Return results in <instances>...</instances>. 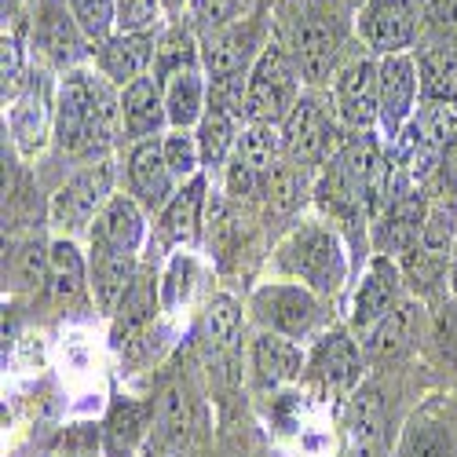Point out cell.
Listing matches in <instances>:
<instances>
[{"label":"cell","instance_id":"cell-5","mask_svg":"<svg viewBox=\"0 0 457 457\" xmlns=\"http://www.w3.org/2000/svg\"><path fill=\"white\" fill-rule=\"evenodd\" d=\"M300 70L296 59L289 55L286 41L275 33L268 48L260 52V59L249 70V81H245V121L256 125H278L293 113V106L300 103Z\"/></svg>","mask_w":457,"mask_h":457},{"label":"cell","instance_id":"cell-21","mask_svg":"<svg viewBox=\"0 0 457 457\" xmlns=\"http://www.w3.org/2000/svg\"><path fill=\"white\" fill-rule=\"evenodd\" d=\"M158 37L162 33H113L106 45L92 48V59L113 88H129L132 81L146 78L150 66H154Z\"/></svg>","mask_w":457,"mask_h":457},{"label":"cell","instance_id":"cell-39","mask_svg":"<svg viewBox=\"0 0 457 457\" xmlns=\"http://www.w3.org/2000/svg\"><path fill=\"white\" fill-rule=\"evenodd\" d=\"M162 150H165V162L172 169V176L179 183L202 176V150H198V136L195 132H183V129H169L162 136Z\"/></svg>","mask_w":457,"mask_h":457},{"label":"cell","instance_id":"cell-41","mask_svg":"<svg viewBox=\"0 0 457 457\" xmlns=\"http://www.w3.org/2000/svg\"><path fill=\"white\" fill-rule=\"evenodd\" d=\"M432 340L446 362H457V296H443L432 315Z\"/></svg>","mask_w":457,"mask_h":457},{"label":"cell","instance_id":"cell-40","mask_svg":"<svg viewBox=\"0 0 457 457\" xmlns=\"http://www.w3.org/2000/svg\"><path fill=\"white\" fill-rule=\"evenodd\" d=\"M162 0H118V33H162Z\"/></svg>","mask_w":457,"mask_h":457},{"label":"cell","instance_id":"cell-12","mask_svg":"<svg viewBox=\"0 0 457 457\" xmlns=\"http://www.w3.org/2000/svg\"><path fill=\"white\" fill-rule=\"evenodd\" d=\"M162 312V282L158 271L143 263V271L136 275V282L129 286V293L121 296L118 312H113V348H118L125 359H139L150 352V333H154Z\"/></svg>","mask_w":457,"mask_h":457},{"label":"cell","instance_id":"cell-28","mask_svg":"<svg viewBox=\"0 0 457 457\" xmlns=\"http://www.w3.org/2000/svg\"><path fill=\"white\" fill-rule=\"evenodd\" d=\"M195 136H198V150H202V165L205 169H223L227 162H231L235 146H238L242 113H235L231 106L209 99V110H205L202 125L195 129Z\"/></svg>","mask_w":457,"mask_h":457},{"label":"cell","instance_id":"cell-43","mask_svg":"<svg viewBox=\"0 0 457 457\" xmlns=\"http://www.w3.org/2000/svg\"><path fill=\"white\" fill-rule=\"evenodd\" d=\"M59 457H103V425H73V428H66Z\"/></svg>","mask_w":457,"mask_h":457},{"label":"cell","instance_id":"cell-20","mask_svg":"<svg viewBox=\"0 0 457 457\" xmlns=\"http://www.w3.org/2000/svg\"><path fill=\"white\" fill-rule=\"evenodd\" d=\"M205 205H209V176H195L179 183L176 198L158 212V223H154V235L150 242L158 238L162 249H190L198 245L202 238V216H205Z\"/></svg>","mask_w":457,"mask_h":457},{"label":"cell","instance_id":"cell-11","mask_svg":"<svg viewBox=\"0 0 457 457\" xmlns=\"http://www.w3.org/2000/svg\"><path fill=\"white\" fill-rule=\"evenodd\" d=\"M329 99L345 129H352L355 136L373 132L380 121V59L355 55L348 62H340Z\"/></svg>","mask_w":457,"mask_h":457},{"label":"cell","instance_id":"cell-33","mask_svg":"<svg viewBox=\"0 0 457 457\" xmlns=\"http://www.w3.org/2000/svg\"><path fill=\"white\" fill-rule=\"evenodd\" d=\"M242 333V308L235 296H212L205 308V348L212 352V362H235Z\"/></svg>","mask_w":457,"mask_h":457},{"label":"cell","instance_id":"cell-37","mask_svg":"<svg viewBox=\"0 0 457 457\" xmlns=\"http://www.w3.org/2000/svg\"><path fill=\"white\" fill-rule=\"evenodd\" d=\"M260 8V0H190L187 8V26L198 37H209L223 26H231Z\"/></svg>","mask_w":457,"mask_h":457},{"label":"cell","instance_id":"cell-24","mask_svg":"<svg viewBox=\"0 0 457 457\" xmlns=\"http://www.w3.org/2000/svg\"><path fill=\"white\" fill-rule=\"evenodd\" d=\"M88 242L121 249V253H139L146 242V209L132 195H113L99 212V220L92 223Z\"/></svg>","mask_w":457,"mask_h":457},{"label":"cell","instance_id":"cell-38","mask_svg":"<svg viewBox=\"0 0 457 457\" xmlns=\"http://www.w3.org/2000/svg\"><path fill=\"white\" fill-rule=\"evenodd\" d=\"M70 12L92 48L106 45L118 33V0H70Z\"/></svg>","mask_w":457,"mask_h":457},{"label":"cell","instance_id":"cell-45","mask_svg":"<svg viewBox=\"0 0 457 457\" xmlns=\"http://www.w3.org/2000/svg\"><path fill=\"white\" fill-rule=\"evenodd\" d=\"M450 293L457 296V242H453V253H450Z\"/></svg>","mask_w":457,"mask_h":457},{"label":"cell","instance_id":"cell-13","mask_svg":"<svg viewBox=\"0 0 457 457\" xmlns=\"http://www.w3.org/2000/svg\"><path fill=\"white\" fill-rule=\"evenodd\" d=\"M428 209H432L428 190H392L385 209L370 223V249L377 256L403 260L413 245H421Z\"/></svg>","mask_w":457,"mask_h":457},{"label":"cell","instance_id":"cell-1","mask_svg":"<svg viewBox=\"0 0 457 457\" xmlns=\"http://www.w3.org/2000/svg\"><path fill=\"white\" fill-rule=\"evenodd\" d=\"M55 146L85 165L106 162L121 136V88L85 66L62 73L55 88Z\"/></svg>","mask_w":457,"mask_h":457},{"label":"cell","instance_id":"cell-7","mask_svg":"<svg viewBox=\"0 0 457 457\" xmlns=\"http://www.w3.org/2000/svg\"><path fill=\"white\" fill-rule=\"evenodd\" d=\"M362 373H366V355H362L359 337L348 326H329L308 352L303 385L312 388L315 399L345 406L359 392Z\"/></svg>","mask_w":457,"mask_h":457},{"label":"cell","instance_id":"cell-2","mask_svg":"<svg viewBox=\"0 0 457 457\" xmlns=\"http://www.w3.org/2000/svg\"><path fill=\"white\" fill-rule=\"evenodd\" d=\"M348 4L345 0H282V29L289 55L308 88H326L348 45Z\"/></svg>","mask_w":457,"mask_h":457},{"label":"cell","instance_id":"cell-26","mask_svg":"<svg viewBox=\"0 0 457 457\" xmlns=\"http://www.w3.org/2000/svg\"><path fill=\"white\" fill-rule=\"evenodd\" d=\"M48 289H52L55 303H62V308H70V303H81L85 296H92L88 256L81 253V245L73 242V238H55V242H52Z\"/></svg>","mask_w":457,"mask_h":457},{"label":"cell","instance_id":"cell-19","mask_svg":"<svg viewBox=\"0 0 457 457\" xmlns=\"http://www.w3.org/2000/svg\"><path fill=\"white\" fill-rule=\"evenodd\" d=\"M125 183L146 216L150 212H162L179 190V179L172 176L169 162H165V150H162V136L158 139H143V143H129V154H125Z\"/></svg>","mask_w":457,"mask_h":457},{"label":"cell","instance_id":"cell-8","mask_svg":"<svg viewBox=\"0 0 457 457\" xmlns=\"http://www.w3.org/2000/svg\"><path fill=\"white\" fill-rule=\"evenodd\" d=\"M113 183H118V165H113L110 158L81 165L48 202L52 227H55V231H62V238L92 231V223L99 220V212L113 198Z\"/></svg>","mask_w":457,"mask_h":457},{"label":"cell","instance_id":"cell-47","mask_svg":"<svg viewBox=\"0 0 457 457\" xmlns=\"http://www.w3.org/2000/svg\"><path fill=\"white\" fill-rule=\"evenodd\" d=\"M345 4H348V8H362V4H366V0H345Z\"/></svg>","mask_w":457,"mask_h":457},{"label":"cell","instance_id":"cell-42","mask_svg":"<svg viewBox=\"0 0 457 457\" xmlns=\"http://www.w3.org/2000/svg\"><path fill=\"white\" fill-rule=\"evenodd\" d=\"M428 198L432 202H450L457 205V136L443 146V158H439V169L428 183Z\"/></svg>","mask_w":457,"mask_h":457},{"label":"cell","instance_id":"cell-35","mask_svg":"<svg viewBox=\"0 0 457 457\" xmlns=\"http://www.w3.org/2000/svg\"><path fill=\"white\" fill-rule=\"evenodd\" d=\"M399 271H403V282L413 293V300H439L443 289L450 286V260H443L421 245H413L399 260Z\"/></svg>","mask_w":457,"mask_h":457},{"label":"cell","instance_id":"cell-16","mask_svg":"<svg viewBox=\"0 0 457 457\" xmlns=\"http://www.w3.org/2000/svg\"><path fill=\"white\" fill-rule=\"evenodd\" d=\"M417 99H421V70H417V55L399 52L380 59V136L385 143H395L406 125L417 113Z\"/></svg>","mask_w":457,"mask_h":457},{"label":"cell","instance_id":"cell-36","mask_svg":"<svg viewBox=\"0 0 457 457\" xmlns=\"http://www.w3.org/2000/svg\"><path fill=\"white\" fill-rule=\"evenodd\" d=\"M198 278H202V263H198L195 253H190V249L169 253L165 268L158 275V282H162V312L187 308L190 296H195V289H198Z\"/></svg>","mask_w":457,"mask_h":457},{"label":"cell","instance_id":"cell-22","mask_svg":"<svg viewBox=\"0 0 457 457\" xmlns=\"http://www.w3.org/2000/svg\"><path fill=\"white\" fill-rule=\"evenodd\" d=\"M139 271H143L139 253H121V249L88 242V282H92V303L99 308V315L118 312L121 296L129 293Z\"/></svg>","mask_w":457,"mask_h":457},{"label":"cell","instance_id":"cell-27","mask_svg":"<svg viewBox=\"0 0 457 457\" xmlns=\"http://www.w3.org/2000/svg\"><path fill=\"white\" fill-rule=\"evenodd\" d=\"M187 70H202V37L187 22H172L158 37V52H154V66H150V78H154L158 85H169L172 78H179V73H187Z\"/></svg>","mask_w":457,"mask_h":457},{"label":"cell","instance_id":"cell-9","mask_svg":"<svg viewBox=\"0 0 457 457\" xmlns=\"http://www.w3.org/2000/svg\"><path fill=\"white\" fill-rule=\"evenodd\" d=\"M403 428H395V417L388 395L377 380H362L359 392L345 403V446L348 457H392L399 446Z\"/></svg>","mask_w":457,"mask_h":457},{"label":"cell","instance_id":"cell-17","mask_svg":"<svg viewBox=\"0 0 457 457\" xmlns=\"http://www.w3.org/2000/svg\"><path fill=\"white\" fill-rule=\"evenodd\" d=\"M308 370V352L296 340H286L278 333H256L249 345V385L256 395H282L293 388L296 380H303Z\"/></svg>","mask_w":457,"mask_h":457},{"label":"cell","instance_id":"cell-18","mask_svg":"<svg viewBox=\"0 0 457 457\" xmlns=\"http://www.w3.org/2000/svg\"><path fill=\"white\" fill-rule=\"evenodd\" d=\"M33 45L45 55L48 66H55L62 73L78 70L81 59L92 52L88 37L81 33V26H78V19H73L66 0H41V4H37Z\"/></svg>","mask_w":457,"mask_h":457},{"label":"cell","instance_id":"cell-30","mask_svg":"<svg viewBox=\"0 0 457 457\" xmlns=\"http://www.w3.org/2000/svg\"><path fill=\"white\" fill-rule=\"evenodd\" d=\"M165 88V113H169V129L195 132L209 110V78L205 70H187L179 78H172Z\"/></svg>","mask_w":457,"mask_h":457},{"label":"cell","instance_id":"cell-14","mask_svg":"<svg viewBox=\"0 0 457 457\" xmlns=\"http://www.w3.org/2000/svg\"><path fill=\"white\" fill-rule=\"evenodd\" d=\"M8 136L22 158H37L48 136H55V88L45 70H33L8 103Z\"/></svg>","mask_w":457,"mask_h":457},{"label":"cell","instance_id":"cell-44","mask_svg":"<svg viewBox=\"0 0 457 457\" xmlns=\"http://www.w3.org/2000/svg\"><path fill=\"white\" fill-rule=\"evenodd\" d=\"M428 15L439 26V33H446V45L457 48V0H432Z\"/></svg>","mask_w":457,"mask_h":457},{"label":"cell","instance_id":"cell-31","mask_svg":"<svg viewBox=\"0 0 457 457\" xmlns=\"http://www.w3.org/2000/svg\"><path fill=\"white\" fill-rule=\"evenodd\" d=\"M235 158H238L260 183H268L271 172L286 162V158H282V129H278V125L245 121V125H242V136H238V146H235Z\"/></svg>","mask_w":457,"mask_h":457},{"label":"cell","instance_id":"cell-34","mask_svg":"<svg viewBox=\"0 0 457 457\" xmlns=\"http://www.w3.org/2000/svg\"><path fill=\"white\" fill-rule=\"evenodd\" d=\"M417 70H421V99L457 106V48L432 45L417 52Z\"/></svg>","mask_w":457,"mask_h":457},{"label":"cell","instance_id":"cell-6","mask_svg":"<svg viewBox=\"0 0 457 457\" xmlns=\"http://www.w3.org/2000/svg\"><path fill=\"white\" fill-rule=\"evenodd\" d=\"M340 129L345 125L337 118L333 99H326L319 88H308L293 106V113L282 121V158L300 172L326 165L345 146Z\"/></svg>","mask_w":457,"mask_h":457},{"label":"cell","instance_id":"cell-29","mask_svg":"<svg viewBox=\"0 0 457 457\" xmlns=\"http://www.w3.org/2000/svg\"><path fill=\"white\" fill-rule=\"evenodd\" d=\"M52 268V245L41 238H19L4 245V289L8 293H33L48 286Z\"/></svg>","mask_w":457,"mask_h":457},{"label":"cell","instance_id":"cell-23","mask_svg":"<svg viewBox=\"0 0 457 457\" xmlns=\"http://www.w3.org/2000/svg\"><path fill=\"white\" fill-rule=\"evenodd\" d=\"M169 132V113H165V88L150 78L132 81L121 88V136L125 143L158 139Z\"/></svg>","mask_w":457,"mask_h":457},{"label":"cell","instance_id":"cell-15","mask_svg":"<svg viewBox=\"0 0 457 457\" xmlns=\"http://www.w3.org/2000/svg\"><path fill=\"white\" fill-rule=\"evenodd\" d=\"M403 271H399V260L392 256H373L366 268H362V278H359V289L352 296V308H348V329L362 340L373 326H380L392 312L403 308Z\"/></svg>","mask_w":457,"mask_h":457},{"label":"cell","instance_id":"cell-3","mask_svg":"<svg viewBox=\"0 0 457 457\" xmlns=\"http://www.w3.org/2000/svg\"><path fill=\"white\" fill-rule=\"evenodd\" d=\"M275 268L286 278L319 293L322 300H333L345 289L355 263L348 256L345 235H340L329 220H303L278 242Z\"/></svg>","mask_w":457,"mask_h":457},{"label":"cell","instance_id":"cell-10","mask_svg":"<svg viewBox=\"0 0 457 457\" xmlns=\"http://www.w3.org/2000/svg\"><path fill=\"white\" fill-rule=\"evenodd\" d=\"M428 4L425 0H366L359 8L355 29L359 41L373 52V55H399L410 52L417 33L425 26Z\"/></svg>","mask_w":457,"mask_h":457},{"label":"cell","instance_id":"cell-25","mask_svg":"<svg viewBox=\"0 0 457 457\" xmlns=\"http://www.w3.org/2000/svg\"><path fill=\"white\" fill-rule=\"evenodd\" d=\"M421 300H403V308L392 312L380 326H373L359 345H362V355L366 362H395L403 359L413 345H417V322H421Z\"/></svg>","mask_w":457,"mask_h":457},{"label":"cell","instance_id":"cell-32","mask_svg":"<svg viewBox=\"0 0 457 457\" xmlns=\"http://www.w3.org/2000/svg\"><path fill=\"white\" fill-rule=\"evenodd\" d=\"M395 457H453V432L450 425L436 410H421L413 413L403 436H399V446H395Z\"/></svg>","mask_w":457,"mask_h":457},{"label":"cell","instance_id":"cell-46","mask_svg":"<svg viewBox=\"0 0 457 457\" xmlns=\"http://www.w3.org/2000/svg\"><path fill=\"white\" fill-rule=\"evenodd\" d=\"M162 4H165L169 15H179L183 8H190V0H162Z\"/></svg>","mask_w":457,"mask_h":457},{"label":"cell","instance_id":"cell-4","mask_svg":"<svg viewBox=\"0 0 457 457\" xmlns=\"http://www.w3.org/2000/svg\"><path fill=\"white\" fill-rule=\"evenodd\" d=\"M249 319L263 333H278L286 340H296V345L319 340L329 329L326 326V300L293 278L260 282L249 293Z\"/></svg>","mask_w":457,"mask_h":457}]
</instances>
